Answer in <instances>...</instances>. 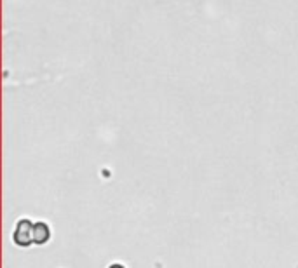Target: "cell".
<instances>
[{"label":"cell","instance_id":"obj_1","mask_svg":"<svg viewBox=\"0 0 298 268\" xmlns=\"http://www.w3.org/2000/svg\"><path fill=\"white\" fill-rule=\"evenodd\" d=\"M12 240L14 244L20 246V247H28V246L33 242V223L26 218L18 221L14 233H12Z\"/></svg>","mask_w":298,"mask_h":268},{"label":"cell","instance_id":"obj_2","mask_svg":"<svg viewBox=\"0 0 298 268\" xmlns=\"http://www.w3.org/2000/svg\"><path fill=\"white\" fill-rule=\"evenodd\" d=\"M51 239V228L47 227V223L44 221H37L33 223V242L35 244H46Z\"/></svg>","mask_w":298,"mask_h":268},{"label":"cell","instance_id":"obj_3","mask_svg":"<svg viewBox=\"0 0 298 268\" xmlns=\"http://www.w3.org/2000/svg\"><path fill=\"white\" fill-rule=\"evenodd\" d=\"M108 268H124V267L120 263H115V265H112V267H108Z\"/></svg>","mask_w":298,"mask_h":268}]
</instances>
